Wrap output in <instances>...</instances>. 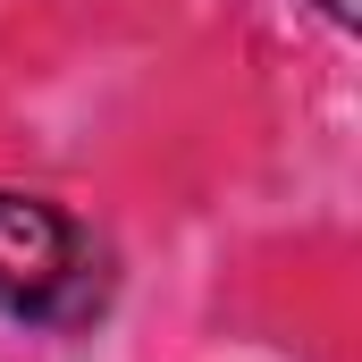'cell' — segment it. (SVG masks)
<instances>
[{"mask_svg": "<svg viewBox=\"0 0 362 362\" xmlns=\"http://www.w3.org/2000/svg\"><path fill=\"white\" fill-rule=\"evenodd\" d=\"M320 17L329 25H354V0H320Z\"/></svg>", "mask_w": 362, "mask_h": 362, "instance_id": "2", "label": "cell"}, {"mask_svg": "<svg viewBox=\"0 0 362 362\" xmlns=\"http://www.w3.org/2000/svg\"><path fill=\"white\" fill-rule=\"evenodd\" d=\"M101 303V253L93 236L42 194L0 185V312L34 329H76Z\"/></svg>", "mask_w": 362, "mask_h": 362, "instance_id": "1", "label": "cell"}]
</instances>
